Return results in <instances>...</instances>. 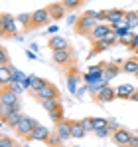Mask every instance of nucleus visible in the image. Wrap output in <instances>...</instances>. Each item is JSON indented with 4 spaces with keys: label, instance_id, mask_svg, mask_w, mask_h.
<instances>
[{
    "label": "nucleus",
    "instance_id": "obj_48",
    "mask_svg": "<svg viewBox=\"0 0 138 147\" xmlns=\"http://www.w3.org/2000/svg\"><path fill=\"white\" fill-rule=\"evenodd\" d=\"M57 147H65V145H63V143H61V145H57Z\"/></svg>",
    "mask_w": 138,
    "mask_h": 147
},
{
    "label": "nucleus",
    "instance_id": "obj_46",
    "mask_svg": "<svg viewBox=\"0 0 138 147\" xmlns=\"http://www.w3.org/2000/svg\"><path fill=\"white\" fill-rule=\"evenodd\" d=\"M130 101H136V103H138V90L132 94V96H130Z\"/></svg>",
    "mask_w": 138,
    "mask_h": 147
},
{
    "label": "nucleus",
    "instance_id": "obj_40",
    "mask_svg": "<svg viewBox=\"0 0 138 147\" xmlns=\"http://www.w3.org/2000/svg\"><path fill=\"white\" fill-rule=\"evenodd\" d=\"M77 20H79V18H77V14H75V12H69L67 16H65L67 26H75V24H77Z\"/></svg>",
    "mask_w": 138,
    "mask_h": 147
},
{
    "label": "nucleus",
    "instance_id": "obj_39",
    "mask_svg": "<svg viewBox=\"0 0 138 147\" xmlns=\"http://www.w3.org/2000/svg\"><path fill=\"white\" fill-rule=\"evenodd\" d=\"M105 40H107V42H111L113 46H115V44H118V36H116V30H111V32H109V34L105 36Z\"/></svg>",
    "mask_w": 138,
    "mask_h": 147
},
{
    "label": "nucleus",
    "instance_id": "obj_27",
    "mask_svg": "<svg viewBox=\"0 0 138 147\" xmlns=\"http://www.w3.org/2000/svg\"><path fill=\"white\" fill-rule=\"evenodd\" d=\"M42 105H44V109H46V111H53L55 107H59V105H61V101H59V98H51V99L42 101Z\"/></svg>",
    "mask_w": 138,
    "mask_h": 147
},
{
    "label": "nucleus",
    "instance_id": "obj_3",
    "mask_svg": "<svg viewBox=\"0 0 138 147\" xmlns=\"http://www.w3.org/2000/svg\"><path fill=\"white\" fill-rule=\"evenodd\" d=\"M36 125H38V121H36L34 117L22 115L20 123L14 127V129H16V135H18V137H22V139H30V137H32V133H34V129H36Z\"/></svg>",
    "mask_w": 138,
    "mask_h": 147
},
{
    "label": "nucleus",
    "instance_id": "obj_6",
    "mask_svg": "<svg viewBox=\"0 0 138 147\" xmlns=\"http://www.w3.org/2000/svg\"><path fill=\"white\" fill-rule=\"evenodd\" d=\"M51 60H53V64L67 66V64H71V60H73V52H71L69 48L53 50V52H51Z\"/></svg>",
    "mask_w": 138,
    "mask_h": 147
},
{
    "label": "nucleus",
    "instance_id": "obj_31",
    "mask_svg": "<svg viewBox=\"0 0 138 147\" xmlns=\"http://www.w3.org/2000/svg\"><path fill=\"white\" fill-rule=\"evenodd\" d=\"M126 20H128V26L134 30L138 26V10L136 12H126Z\"/></svg>",
    "mask_w": 138,
    "mask_h": 147
},
{
    "label": "nucleus",
    "instance_id": "obj_24",
    "mask_svg": "<svg viewBox=\"0 0 138 147\" xmlns=\"http://www.w3.org/2000/svg\"><path fill=\"white\" fill-rule=\"evenodd\" d=\"M122 72L124 74H136L138 72V58H128V60H124Z\"/></svg>",
    "mask_w": 138,
    "mask_h": 147
},
{
    "label": "nucleus",
    "instance_id": "obj_19",
    "mask_svg": "<svg viewBox=\"0 0 138 147\" xmlns=\"http://www.w3.org/2000/svg\"><path fill=\"white\" fill-rule=\"evenodd\" d=\"M126 16V12L122 10V8H111V10H107V22L113 26V24H116L120 18H124Z\"/></svg>",
    "mask_w": 138,
    "mask_h": 147
},
{
    "label": "nucleus",
    "instance_id": "obj_11",
    "mask_svg": "<svg viewBox=\"0 0 138 147\" xmlns=\"http://www.w3.org/2000/svg\"><path fill=\"white\" fill-rule=\"evenodd\" d=\"M111 30H113V26L109 24V22H107V24H105V22H99V24L95 26V30L91 32V36H89V38H91V42L103 40V38H105V36L111 32Z\"/></svg>",
    "mask_w": 138,
    "mask_h": 147
},
{
    "label": "nucleus",
    "instance_id": "obj_51",
    "mask_svg": "<svg viewBox=\"0 0 138 147\" xmlns=\"http://www.w3.org/2000/svg\"><path fill=\"white\" fill-rule=\"evenodd\" d=\"M134 76H136V78H138V72H136V74H134Z\"/></svg>",
    "mask_w": 138,
    "mask_h": 147
},
{
    "label": "nucleus",
    "instance_id": "obj_52",
    "mask_svg": "<svg viewBox=\"0 0 138 147\" xmlns=\"http://www.w3.org/2000/svg\"><path fill=\"white\" fill-rule=\"evenodd\" d=\"M81 2H87V0H81Z\"/></svg>",
    "mask_w": 138,
    "mask_h": 147
},
{
    "label": "nucleus",
    "instance_id": "obj_22",
    "mask_svg": "<svg viewBox=\"0 0 138 147\" xmlns=\"http://www.w3.org/2000/svg\"><path fill=\"white\" fill-rule=\"evenodd\" d=\"M103 78H105V72H87L83 76V82H85V86H93V84L101 82Z\"/></svg>",
    "mask_w": 138,
    "mask_h": 147
},
{
    "label": "nucleus",
    "instance_id": "obj_26",
    "mask_svg": "<svg viewBox=\"0 0 138 147\" xmlns=\"http://www.w3.org/2000/svg\"><path fill=\"white\" fill-rule=\"evenodd\" d=\"M8 88H10V90H12V92H16V94H18V96H22L24 92H26V90H28V88H26V84H24V82H16V80H12V82H10V84H8Z\"/></svg>",
    "mask_w": 138,
    "mask_h": 147
},
{
    "label": "nucleus",
    "instance_id": "obj_41",
    "mask_svg": "<svg viewBox=\"0 0 138 147\" xmlns=\"http://www.w3.org/2000/svg\"><path fill=\"white\" fill-rule=\"evenodd\" d=\"M36 80H38V76L30 74V76L26 78V82H24V84H26V88H28V90H32V88H34V84H36Z\"/></svg>",
    "mask_w": 138,
    "mask_h": 147
},
{
    "label": "nucleus",
    "instance_id": "obj_44",
    "mask_svg": "<svg viewBox=\"0 0 138 147\" xmlns=\"http://www.w3.org/2000/svg\"><path fill=\"white\" fill-rule=\"evenodd\" d=\"M136 46H138V34H134V38H132V44H130V48H128V50H132V52H134V50H136Z\"/></svg>",
    "mask_w": 138,
    "mask_h": 147
},
{
    "label": "nucleus",
    "instance_id": "obj_12",
    "mask_svg": "<svg viewBox=\"0 0 138 147\" xmlns=\"http://www.w3.org/2000/svg\"><path fill=\"white\" fill-rule=\"evenodd\" d=\"M47 10H49V14H51V20H61L63 16H67V10H65V6H63V2L49 4Z\"/></svg>",
    "mask_w": 138,
    "mask_h": 147
},
{
    "label": "nucleus",
    "instance_id": "obj_16",
    "mask_svg": "<svg viewBox=\"0 0 138 147\" xmlns=\"http://www.w3.org/2000/svg\"><path fill=\"white\" fill-rule=\"evenodd\" d=\"M55 131L61 135L63 141L69 139V137H71V121H69V119H61L59 123H55Z\"/></svg>",
    "mask_w": 138,
    "mask_h": 147
},
{
    "label": "nucleus",
    "instance_id": "obj_20",
    "mask_svg": "<svg viewBox=\"0 0 138 147\" xmlns=\"http://www.w3.org/2000/svg\"><path fill=\"white\" fill-rule=\"evenodd\" d=\"M12 82V66H0V88H8Z\"/></svg>",
    "mask_w": 138,
    "mask_h": 147
},
{
    "label": "nucleus",
    "instance_id": "obj_13",
    "mask_svg": "<svg viewBox=\"0 0 138 147\" xmlns=\"http://www.w3.org/2000/svg\"><path fill=\"white\" fill-rule=\"evenodd\" d=\"M103 66H105V78L111 82V80H115L118 74L122 72V66H118V62H113V64H109V62H103Z\"/></svg>",
    "mask_w": 138,
    "mask_h": 147
},
{
    "label": "nucleus",
    "instance_id": "obj_1",
    "mask_svg": "<svg viewBox=\"0 0 138 147\" xmlns=\"http://www.w3.org/2000/svg\"><path fill=\"white\" fill-rule=\"evenodd\" d=\"M97 14H99V12L89 10V12H85L83 16H79V20H77V24H75L77 34H81V36H91V32L95 30V26L99 24Z\"/></svg>",
    "mask_w": 138,
    "mask_h": 147
},
{
    "label": "nucleus",
    "instance_id": "obj_7",
    "mask_svg": "<svg viewBox=\"0 0 138 147\" xmlns=\"http://www.w3.org/2000/svg\"><path fill=\"white\" fill-rule=\"evenodd\" d=\"M93 98H95V101H97V103H103V105H105V103H111L113 99H116V88L107 86V88H103L99 94H95Z\"/></svg>",
    "mask_w": 138,
    "mask_h": 147
},
{
    "label": "nucleus",
    "instance_id": "obj_37",
    "mask_svg": "<svg viewBox=\"0 0 138 147\" xmlns=\"http://www.w3.org/2000/svg\"><path fill=\"white\" fill-rule=\"evenodd\" d=\"M16 143H14V139L12 137H8V135H2L0 137V147H14Z\"/></svg>",
    "mask_w": 138,
    "mask_h": 147
},
{
    "label": "nucleus",
    "instance_id": "obj_49",
    "mask_svg": "<svg viewBox=\"0 0 138 147\" xmlns=\"http://www.w3.org/2000/svg\"><path fill=\"white\" fill-rule=\"evenodd\" d=\"M134 52H136V54H138V46H136V50H134Z\"/></svg>",
    "mask_w": 138,
    "mask_h": 147
},
{
    "label": "nucleus",
    "instance_id": "obj_34",
    "mask_svg": "<svg viewBox=\"0 0 138 147\" xmlns=\"http://www.w3.org/2000/svg\"><path fill=\"white\" fill-rule=\"evenodd\" d=\"M10 64V56H8V50L0 48V66H8Z\"/></svg>",
    "mask_w": 138,
    "mask_h": 147
},
{
    "label": "nucleus",
    "instance_id": "obj_53",
    "mask_svg": "<svg viewBox=\"0 0 138 147\" xmlns=\"http://www.w3.org/2000/svg\"><path fill=\"white\" fill-rule=\"evenodd\" d=\"M75 147H77V145H75Z\"/></svg>",
    "mask_w": 138,
    "mask_h": 147
},
{
    "label": "nucleus",
    "instance_id": "obj_43",
    "mask_svg": "<svg viewBox=\"0 0 138 147\" xmlns=\"http://www.w3.org/2000/svg\"><path fill=\"white\" fill-rule=\"evenodd\" d=\"M126 147H138V135H132L130 141L126 143Z\"/></svg>",
    "mask_w": 138,
    "mask_h": 147
},
{
    "label": "nucleus",
    "instance_id": "obj_21",
    "mask_svg": "<svg viewBox=\"0 0 138 147\" xmlns=\"http://www.w3.org/2000/svg\"><path fill=\"white\" fill-rule=\"evenodd\" d=\"M20 119H22V111H10V113L2 119V123L8 125V127H16V125L20 123Z\"/></svg>",
    "mask_w": 138,
    "mask_h": 147
},
{
    "label": "nucleus",
    "instance_id": "obj_50",
    "mask_svg": "<svg viewBox=\"0 0 138 147\" xmlns=\"http://www.w3.org/2000/svg\"><path fill=\"white\" fill-rule=\"evenodd\" d=\"M14 147H20V145H18V143H16V145H14Z\"/></svg>",
    "mask_w": 138,
    "mask_h": 147
},
{
    "label": "nucleus",
    "instance_id": "obj_38",
    "mask_svg": "<svg viewBox=\"0 0 138 147\" xmlns=\"http://www.w3.org/2000/svg\"><path fill=\"white\" fill-rule=\"evenodd\" d=\"M122 28H130V26H128V20H126V16L120 18L116 24H113V30H122ZM130 30H132V28H130Z\"/></svg>",
    "mask_w": 138,
    "mask_h": 147
},
{
    "label": "nucleus",
    "instance_id": "obj_47",
    "mask_svg": "<svg viewBox=\"0 0 138 147\" xmlns=\"http://www.w3.org/2000/svg\"><path fill=\"white\" fill-rule=\"evenodd\" d=\"M30 50H32V52H38L40 48H38V44H30Z\"/></svg>",
    "mask_w": 138,
    "mask_h": 147
},
{
    "label": "nucleus",
    "instance_id": "obj_8",
    "mask_svg": "<svg viewBox=\"0 0 138 147\" xmlns=\"http://www.w3.org/2000/svg\"><path fill=\"white\" fill-rule=\"evenodd\" d=\"M51 135V129L46 127V125H42V123H38L36 125V129H34V133H32V137H30V141H42V143H47V137Z\"/></svg>",
    "mask_w": 138,
    "mask_h": 147
},
{
    "label": "nucleus",
    "instance_id": "obj_4",
    "mask_svg": "<svg viewBox=\"0 0 138 147\" xmlns=\"http://www.w3.org/2000/svg\"><path fill=\"white\" fill-rule=\"evenodd\" d=\"M32 94H34V98L40 99V101H46V99H51V98H59V90H57L53 84H49V82H47L44 88L34 90Z\"/></svg>",
    "mask_w": 138,
    "mask_h": 147
},
{
    "label": "nucleus",
    "instance_id": "obj_29",
    "mask_svg": "<svg viewBox=\"0 0 138 147\" xmlns=\"http://www.w3.org/2000/svg\"><path fill=\"white\" fill-rule=\"evenodd\" d=\"M16 18H18V24L24 26L26 30H30V28H32V14H18Z\"/></svg>",
    "mask_w": 138,
    "mask_h": 147
},
{
    "label": "nucleus",
    "instance_id": "obj_35",
    "mask_svg": "<svg viewBox=\"0 0 138 147\" xmlns=\"http://www.w3.org/2000/svg\"><path fill=\"white\" fill-rule=\"evenodd\" d=\"M93 125H95V129H99V127H109V119H105V117H93Z\"/></svg>",
    "mask_w": 138,
    "mask_h": 147
},
{
    "label": "nucleus",
    "instance_id": "obj_17",
    "mask_svg": "<svg viewBox=\"0 0 138 147\" xmlns=\"http://www.w3.org/2000/svg\"><path fill=\"white\" fill-rule=\"evenodd\" d=\"M134 92H136L134 86H130V84H122V86L116 88V99H130V96H132Z\"/></svg>",
    "mask_w": 138,
    "mask_h": 147
},
{
    "label": "nucleus",
    "instance_id": "obj_10",
    "mask_svg": "<svg viewBox=\"0 0 138 147\" xmlns=\"http://www.w3.org/2000/svg\"><path fill=\"white\" fill-rule=\"evenodd\" d=\"M130 137H132V133L128 129H124V127H118L116 131H113V141L118 147H126V143L130 141Z\"/></svg>",
    "mask_w": 138,
    "mask_h": 147
},
{
    "label": "nucleus",
    "instance_id": "obj_33",
    "mask_svg": "<svg viewBox=\"0 0 138 147\" xmlns=\"http://www.w3.org/2000/svg\"><path fill=\"white\" fill-rule=\"evenodd\" d=\"M81 123H83V127H85V131H87V133H95L93 117H85V119H81Z\"/></svg>",
    "mask_w": 138,
    "mask_h": 147
},
{
    "label": "nucleus",
    "instance_id": "obj_42",
    "mask_svg": "<svg viewBox=\"0 0 138 147\" xmlns=\"http://www.w3.org/2000/svg\"><path fill=\"white\" fill-rule=\"evenodd\" d=\"M55 32H59V28H57L55 24L46 26V34H49V36H55Z\"/></svg>",
    "mask_w": 138,
    "mask_h": 147
},
{
    "label": "nucleus",
    "instance_id": "obj_30",
    "mask_svg": "<svg viewBox=\"0 0 138 147\" xmlns=\"http://www.w3.org/2000/svg\"><path fill=\"white\" fill-rule=\"evenodd\" d=\"M61 2H63V6H65L67 12H77V8L83 4L81 0H61Z\"/></svg>",
    "mask_w": 138,
    "mask_h": 147
},
{
    "label": "nucleus",
    "instance_id": "obj_5",
    "mask_svg": "<svg viewBox=\"0 0 138 147\" xmlns=\"http://www.w3.org/2000/svg\"><path fill=\"white\" fill-rule=\"evenodd\" d=\"M51 20V14L47 8H38L32 12V28H42V26H47Z\"/></svg>",
    "mask_w": 138,
    "mask_h": 147
},
{
    "label": "nucleus",
    "instance_id": "obj_15",
    "mask_svg": "<svg viewBox=\"0 0 138 147\" xmlns=\"http://www.w3.org/2000/svg\"><path fill=\"white\" fill-rule=\"evenodd\" d=\"M47 48H51V52L53 50H61V48H69V42L63 38V36H49V40H47Z\"/></svg>",
    "mask_w": 138,
    "mask_h": 147
},
{
    "label": "nucleus",
    "instance_id": "obj_14",
    "mask_svg": "<svg viewBox=\"0 0 138 147\" xmlns=\"http://www.w3.org/2000/svg\"><path fill=\"white\" fill-rule=\"evenodd\" d=\"M109 48H113L111 42H107L105 38H103V40H97V42H93V48H91V52L87 54V58L91 60L93 56H97V54H101V52H105V50H109Z\"/></svg>",
    "mask_w": 138,
    "mask_h": 147
},
{
    "label": "nucleus",
    "instance_id": "obj_9",
    "mask_svg": "<svg viewBox=\"0 0 138 147\" xmlns=\"http://www.w3.org/2000/svg\"><path fill=\"white\" fill-rule=\"evenodd\" d=\"M0 103H6V105H20V96H18L16 92H12L10 88H2Z\"/></svg>",
    "mask_w": 138,
    "mask_h": 147
},
{
    "label": "nucleus",
    "instance_id": "obj_2",
    "mask_svg": "<svg viewBox=\"0 0 138 147\" xmlns=\"http://www.w3.org/2000/svg\"><path fill=\"white\" fill-rule=\"evenodd\" d=\"M0 32H2V38H16L18 36V18L4 12L0 16Z\"/></svg>",
    "mask_w": 138,
    "mask_h": 147
},
{
    "label": "nucleus",
    "instance_id": "obj_23",
    "mask_svg": "<svg viewBox=\"0 0 138 147\" xmlns=\"http://www.w3.org/2000/svg\"><path fill=\"white\" fill-rule=\"evenodd\" d=\"M85 135H87V131H85L83 123L81 121H71V137L81 139V137H85Z\"/></svg>",
    "mask_w": 138,
    "mask_h": 147
},
{
    "label": "nucleus",
    "instance_id": "obj_45",
    "mask_svg": "<svg viewBox=\"0 0 138 147\" xmlns=\"http://www.w3.org/2000/svg\"><path fill=\"white\" fill-rule=\"evenodd\" d=\"M26 56H28L30 60H36V52H32V50H26Z\"/></svg>",
    "mask_w": 138,
    "mask_h": 147
},
{
    "label": "nucleus",
    "instance_id": "obj_25",
    "mask_svg": "<svg viewBox=\"0 0 138 147\" xmlns=\"http://www.w3.org/2000/svg\"><path fill=\"white\" fill-rule=\"evenodd\" d=\"M47 115H49V119H51L53 123H59L61 119H65V115H63V105L55 107L53 111H47Z\"/></svg>",
    "mask_w": 138,
    "mask_h": 147
},
{
    "label": "nucleus",
    "instance_id": "obj_32",
    "mask_svg": "<svg viewBox=\"0 0 138 147\" xmlns=\"http://www.w3.org/2000/svg\"><path fill=\"white\" fill-rule=\"evenodd\" d=\"M26 78H28V76H26L24 72H20L18 68L12 66V80H16V82H26Z\"/></svg>",
    "mask_w": 138,
    "mask_h": 147
},
{
    "label": "nucleus",
    "instance_id": "obj_18",
    "mask_svg": "<svg viewBox=\"0 0 138 147\" xmlns=\"http://www.w3.org/2000/svg\"><path fill=\"white\" fill-rule=\"evenodd\" d=\"M67 90L69 94H73V96H77V92H79V74L75 72H69L67 76Z\"/></svg>",
    "mask_w": 138,
    "mask_h": 147
},
{
    "label": "nucleus",
    "instance_id": "obj_28",
    "mask_svg": "<svg viewBox=\"0 0 138 147\" xmlns=\"http://www.w3.org/2000/svg\"><path fill=\"white\" fill-rule=\"evenodd\" d=\"M61 143H63L61 135H59L57 131H51V135L47 137V145L49 147H57V145H61Z\"/></svg>",
    "mask_w": 138,
    "mask_h": 147
},
{
    "label": "nucleus",
    "instance_id": "obj_36",
    "mask_svg": "<svg viewBox=\"0 0 138 147\" xmlns=\"http://www.w3.org/2000/svg\"><path fill=\"white\" fill-rule=\"evenodd\" d=\"M109 133H113L109 127H99V129H95V135H97V137H101V139L109 137Z\"/></svg>",
    "mask_w": 138,
    "mask_h": 147
}]
</instances>
